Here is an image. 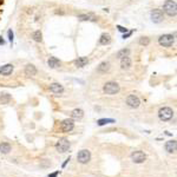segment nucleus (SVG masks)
I'll return each mask as SVG.
<instances>
[{
  "label": "nucleus",
  "instance_id": "obj_1",
  "mask_svg": "<svg viewBox=\"0 0 177 177\" xmlns=\"http://www.w3.org/2000/svg\"><path fill=\"white\" fill-rule=\"evenodd\" d=\"M163 13L169 17H176L177 14V4L175 0H166L163 5Z\"/></svg>",
  "mask_w": 177,
  "mask_h": 177
},
{
  "label": "nucleus",
  "instance_id": "obj_2",
  "mask_svg": "<svg viewBox=\"0 0 177 177\" xmlns=\"http://www.w3.org/2000/svg\"><path fill=\"white\" fill-rule=\"evenodd\" d=\"M175 34H162L158 38V44L163 47H171L175 44Z\"/></svg>",
  "mask_w": 177,
  "mask_h": 177
},
{
  "label": "nucleus",
  "instance_id": "obj_3",
  "mask_svg": "<svg viewBox=\"0 0 177 177\" xmlns=\"http://www.w3.org/2000/svg\"><path fill=\"white\" fill-rule=\"evenodd\" d=\"M103 90L106 95H116V93L119 92L121 87H119V85H118V83H116V82H107V83L104 84Z\"/></svg>",
  "mask_w": 177,
  "mask_h": 177
},
{
  "label": "nucleus",
  "instance_id": "obj_4",
  "mask_svg": "<svg viewBox=\"0 0 177 177\" xmlns=\"http://www.w3.org/2000/svg\"><path fill=\"white\" fill-rule=\"evenodd\" d=\"M150 18H151V21L155 24H160L164 20V13L161 8H155L150 12Z\"/></svg>",
  "mask_w": 177,
  "mask_h": 177
},
{
  "label": "nucleus",
  "instance_id": "obj_5",
  "mask_svg": "<svg viewBox=\"0 0 177 177\" xmlns=\"http://www.w3.org/2000/svg\"><path fill=\"white\" fill-rule=\"evenodd\" d=\"M158 117L161 121H170L171 118L174 117V111L172 109H170V107L165 106V107H162V109L158 111Z\"/></svg>",
  "mask_w": 177,
  "mask_h": 177
},
{
  "label": "nucleus",
  "instance_id": "obj_6",
  "mask_svg": "<svg viewBox=\"0 0 177 177\" xmlns=\"http://www.w3.org/2000/svg\"><path fill=\"white\" fill-rule=\"evenodd\" d=\"M68 148H70V142H68L66 138H62L59 139L56 144V149L58 152H66L68 150Z\"/></svg>",
  "mask_w": 177,
  "mask_h": 177
},
{
  "label": "nucleus",
  "instance_id": "obj_7",
  "mask_svg": "<svg viewBox=\"0 0 177 177\" xmlns=\"http://www.w3.org/2000/svg\"><path fill=\"white\" fill-rule=\"evenodd\" d=\"M90 158H91V154H90L88 150H82V151H79V154L77 155L78 162L82 163V164L87 163L88 161H90Z\"/></svg>",
  "mask_w": 177,
  "mask_h": 177
},
{
  "label": "nucleus",
  "instance_id": "obj_8",
  "mask_svg": "<svg viewBox=\"0 0 177 177\" xmlns=\"http://www.w3.org/2000/svg\"><path fill=\"white\" fill-rule=\"evenodd\" d=\"M126 104L129 105L130 107H132V109H137V107L139 106V104H141V101H139V98L137 96L130 95V96H127V98H126Z\"/></svg>",
  "mask_w": 177,
  "mask_h": 177
},
{
  "label": "nucleus",
  "instance_id": "obj_9",
  "mask_svg": "<svg viewBox=\"0 0 177 177\" xmlns=\"http://www.w3.org/2000/svg\"><path fill=\"white\" fill-rule=\"evenodd\" d=\"M131 158L135 163H143L145 160H146V156L143 151H135L132 155H131Z\"/></svg>",
  "mask_w": 177,
  "mask_h": 177
},
{
  "label": "nucleus",
  "instance_id": "obj_10",
  "mask_svg": "<svg viewBox=\"0 0 177 177\" xmlns=\"http://www.w3.org/2000/svg\"><path fill=\"white\" fill-rule=\"evenodd\" d=\"M73 127H74V123L72 119H65L63 121L62 123V130L64 132H70L71 130H73Z\"/></svg>",
  "mask_w": 177,
  "mask_h": 177
},
{
  "label": "nucleus",
  "instance_id": "obj_11",
  "mask_svg": "<svg viewBox=\"0 0 177 177\" xmlns=\"http://www.w3.org/2000/svg\"><path fill=\"white\" fill-rule=\"evenodd\" d=\"M48 88H50V91H51V92H53V93H56V95H62V93L64 92V87H63V85H62V84H59V83H52Z\"/></svg>",
  "mask_w": 177,
  "mask_h": 177
},
{
  "label": "nucleus",
  "instance_id": "obj_12",
  "mask_svg": "<svg viewBox=\"0 0 177 177\" xmlns=\"http://www.w3.org/2000/svg\"><path fill=\"white\" fill-rule=\"evenodd\" d=\"M131 65H132V60L129 56H126V57L121 59V68L122 70H129V68L131 67Z\"/></svg>",
  "mask_w": 177,
  "mask_h": 177
},
{
  "label": "nucleus",
  "instance_id": "obj_13",
  "mask_svg": "<svg viewBox=\"0 0 177 177\" xmlns=\"http://www.w3.org/2000/svg\"><path fill=\"white\" fill-rule=\"evenodd\" d=\"M13 65L12 64H6V65H3L0 66V74L1 76H9L12 72H13Z\"/></svg>",
  "mask_w": 177,
  "mask_h": 177
},
{
  "label": "nucleus",
  "instance_id": "obj_14",
  "mask_svg": "<svg viewBox=\"0 0 177 177\" xmlns=\"http://www.w3.org/2000/svg\"><path fill=\"white\" fill-rule=\"evenodd\" d=\"M24 72H25V74H26L27 77H33V76L37 74L38 71H37V67H36L33 64H27V65L25 66Z\"/></svg>",
  "mask_w": 177,
  "mask_h": 177
},
{
  "label": "nucleus",
  "instance_id": "obj_15",
  "mask_svg": "<svg viewBox=\"0 0 177 177\" xmlns=\"http://www.w3.org/2000/svg\"><path fill=\"white\" fill-rule=\"evenodd\" d=\"M47 64L51 68H58V67H60L62 62L56 57H50L48 58V60H47Z\"/></svg>",
  "mask_w": 177,
  "mask_h": 177
},
{
  "label": "nucleus",
  "instance_id": "obj_16",
  "mask_svg": "<svg viewBox=\"0 0 177 177\" xmlns=\"http://www.w3.org/2000/svg\"><path fill=\"white\" fill-rule=\"evenodd\" d=\"M78 19H79L80 21H96V20H97V18H96L92 13L79 14V15H78Z\"/></svg>",
  "mask_w": 177,
  "mask_h": 177
},
{
  "label": "nucleus",
  "instance_id": "obj_17",
  "mask_svg": "<svg viewBox=\"0 0 177 177\" xmlns=\"http://www.w3.org/2000/svg\"><path fill=\"white\" fill-rule=\"evenodd\" d=\"M109 70H110V63L109 62H103L97 67L98 73H106V72H109Z\"/></svg>",
  "mask_w": 177,
  "mask_h": 177
},
{
  "label": "nucleus",
  "instance_id": "obj_18",
  "mask_svg": "<svg viewBox=\"0 0 177 177\" xmlns=\"http://www.w3.org/2000/svg\"><path fill=\"white\" fill-rule=\"evenodd\" d=\"M176 146H177L176 141H169V142H166V144H165V150L168 151L169 154H174L176 151Z\"/></svg>",
  "mask_w": 177,
  "mask_h": 177
},
{
  "label": "nucleus",
  "instance_id": "obj_19",
  "mask_svg": "<svg viewBox=\"0 0 177 177\" xmlns=\"http://www.w3.org/2000/svg\"><path fill=\"white\" fill-rule=\"evenodd\" d=\"M111 43V36L109 33H103L99 38V45H109Z\"/></svg>",
  "mask_w": 177,
  "mask_h": 177
},
{
  "label": "nucleus",
  "instance_id": "obj_20",
  "mask_svg": "<svg viewBox=\"0 0 177 177\" xmlns=\"http://www.w3.org/2000/svg\"><path fill=\"white\" fill-rule=\"evenodd\" d=\"M84 116V111L82 109H74L72 112H71V117L72 119H82Z\"/></svg>",
  "mask_w": 177,
  "mask_h": 177
},
{
  "label": "nucleus",
  "instance_id": "obj_21",
  "mask_svg": "<svg viewBox=\"0 0 177 177\" xmlns=\"http://www.w3.org/2000/svg\"><path fill=\"white\" fill-rule=\"evenodd\" d=\"M87 63H88V58H87V57H79V58H78L77 60L74 62V64H76L77 67H84Z\"/></svg>",
  "mask_w": 177,
  "mask_h": 177
},
{
  "label": "nucleus",
  "instance_id": "obj_22",
  "mask_svg": "<svg viewBox=\"0 0 177 177\" xmlns=\"http://www.w3.org/2000/svg\"><path fill=\"white\" fill-rule=\"evenodd\" d=\"M32 39L37 43H42L43 42V33H42L40 30H37V31H34L32 33Z\"/></svg>",
  "mask_w": 177,
  "mask_h": 177
},
{
  "label": "nucleus",
  "instance_id": "obj_23",
  "mask_svg": "<svg viewBox=\"0 0 177 177\" xmlns=\"http://www.w3.org/2000/svg\"><path fill=\"white\" fill-rule=\"evenodd\" d=\"M129 54H130V50H129V48H122V50H119V51L117 52L116 58L117 59H122V58L129 56Z\"/></svg>",
  "mask_w": 177,
  "mask_h": 177
},
{
  "label": "nucleus",
  "instance_id": "obj_24",
  "mask_svg": "<svg viewBox=\"0 0 177 177\" xmlns=\"http://www.w3.org/2000/svg\"><path fill=\"white\" fill-rule=\"evenodd\" d=\"M9 151H11V145H9L8 143H1L0 144V152L8 154Z\"/></svg>",
  "mask_w": 177,
  "mask_h": 177
},
{
  "label": "nucleus",
  "instance_id": "obj_25",
  "mask_svg": "<svg viewBox=\"0 0 177 177\" xmlns=\"http://www.w3.org/2000/svg\"><path fill=\"white\" fill-rule=\"evenodd\" d=\"M138 44L142 46H148L150 44V38L149 37H141L138 40Z\"/></svg>",
  "mask_w": 177,
  "mask_h": 177
},
{
  "label": "nucleus",
  "instance_id": "obj_26",
  "mask_svg": "<svg viewBox=\"0 0 177 177\" xmlns=\"http://www.w3.org/2000/svg\"><path fill=\"white\" fill-rule=\"evenodd\" d=\"M9 101H11V96H9L8 93H4L0 96V102H1L3 104H7Z\"/></svg>",
  "mask_w": 177,
  "mask_h": 177
},
{
  "label": "nucleus",
  "instance_id": "obj_27",
  "mask_svg": "<svg viewBox=\"0 0 177 177\" xmlns=\"http://www.w3.org/2000/svg\"><path fill=\"white\" fill-rule=\"evenodd\" d=\"M107 123H115V119H110V118H104V119H99L98 121V125H105Z\"/></svg>",
  "mask_w": 177,
  "mask_h": 177
},
{
  "label": "nucleus",
  "instance_id": "obj_28",
  "mask_svg": "<svg viewBox=\"0 0 177 177\" xmlns=\"http://www.w3.org/2000/svg\"><path fill=\"white\" fill-rule=\"evenodd\" d=\"M7 36H8V40H9V43H13V39H14V34H13V31L12 30H8L7 31Z\"/></svg>",
  "mask_w": 177,
  "mask_h": 177
},
{
  "label": "nucleus",
  "instance_id": "obj_29",
  "mask_svg": "<svg viewBox=\"0 0 177 177\" xmlns=\"http://www.w3.org/2000/svg\"><path fill=\"white\" fill-rule=\"evenodd\" d=\"M117 30H118V31H119L121 33H126V32H127V28L124 27V26H121V25L117 26Z\"/></svg>",
  "mask_w": 177,
  "mask_h": 177
},
{
  "label": "nucleus",
  "instance_id": "obj_30",
  "mask_svg": "<svg viewBox=\"0 0 177 177\" xmlns=\"http://www.w3.org/2000/svg\"><path fill=\"white\" fill-rule=\"evenodd\" d=\"M132 32H133V31H130V32H126V33H124V34H123V39H126V38H129V37H130V36L132 34Z\"/></svg>",
  "mask_w": 177,
  "mask_h": 177
},
{
  "label": "nucleus",
  "instance_id": "obj_31",
  "mask_svg": "<svg viewBox=\"0 0 177 177\" xmlns=\"http://www.w3.org/2000/svg\"><path fill=\"white\" fill-rule=\"evenodd\" d=\"M5 44H6V42L4 40V39H3L1 37H0V45H5Z\"/></svg>",
  "mask_w": 177,
  "mask_h": 177
},
{
  "label": "nucleus",
  "instance_id": "obj_32",
  "mask_svg": "<svg viewBox=\"0 0 177 177\" xmlns=\"http://www.w3.org/2000/svg\"><path fill=\"white\" fill-rule=\"evenodd\" d=\"M58 174H59V172L57 171V172H54V174H51V175H48V177H56V176H57Z\"/></svg>",
  "mask_w": 177,
  "mask_h": 177
}]
</instances>
